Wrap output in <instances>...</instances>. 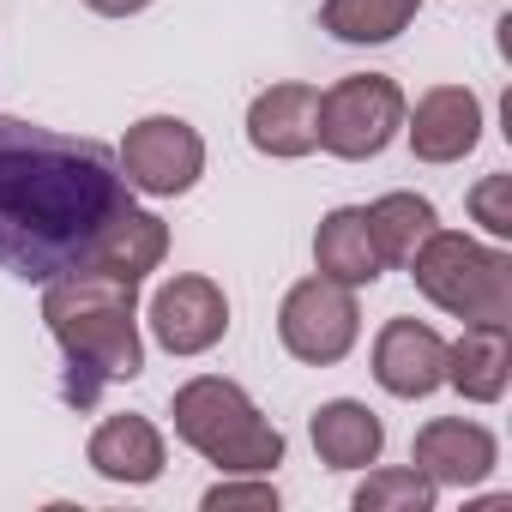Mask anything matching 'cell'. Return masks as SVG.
<instances>
[{
    "instance_id": "1",
    "label": "cell",
    "mask_w": 512,
    "mask_h": 512,
    "mask_svg": "<svg viewBox=\"0 0 512 512\" xmlns=\"http://www.w3.org/2000/svg\"><path fill=\"white\" fill-rule=\"evenodd\" d=\"M127 205L133 187L103 139L0 115V272L25 284L79 272Z\"/></svg>"
},
{
    "instance_id": "2",
    "label": "cell",
    "mask_w": 512,
    "mask_h": 512,
    "mask_svg": "<svg viewBox=\"0 0 512 512\" xmlns=\"http://www.w3.org/2000/svg\"><path fill=\"white\" fill-rule=\"evenodd\" d=\"M43 326L67 362L61 398L73 410H91L103 386L145 374V338H139V284L103 278V272H61L43 284Z\"/></svg>"
},
{
    "instance_id": "3",
    "label": "cell",
    "mask_w": 512,
    "mask_h": 512,
    "mask_svg": "<svg viewBox=\"0 0 512 512\" xmlns=\"http://www.w3.org/2000/svg\"><path fill=\"white\" fill-rule=\"evenodd\" d=\"M181 446H193L223 476H266L284 464V428L223 374H193L169 398Z\"/></svg>"
},
{
    "instance_id": "4",
    "label": "cell",
    "mask_w": 512,
    "mask_h": 512,
    "mask_svg": "<svg viewBox=\"0 0 512 512\" xmlns=\"http://www.w3.org/2000/svg\"><path fill=\"white\" fill-rule=\"evenodd\" d=\"M416 290L464 326H512V253L464 229H434L404 266Z\"/></svg>"
},
{
    "instance_id": "5",
    "label": "cell",
    "mask_w": 512,
    "mask_h": 512,
    "mask_svg": "<svg viewBox=\"0 0 512 512\" xmlns=\"http://www.w3.org/2000/svg\"><path fill=\"white\" fill-rule=\"evenodd\" d=\"M404 109L410 103H404L398 79H386V73H350V79H338V85L320 91V121H314L320 151H332L344 163H368V157H380L404 133Z\"/></svg>"
},
{
    "instance_id": "6",
    "label": "cell",
    "mask_w": 512,
    "mask_h": 512,
    "mask_svg": "<svg viewBox=\"0 0 512 512\" xmlns=\"http://www.w3.org/2000/svg\"><path fill=\"white\" fill-rule=\"evenodd\" d=\"M278 338L296 362L308 368H332L356 350L362 338V302L350 284H332V278H302L284 290V308H278Z\"/></svg>"
},
{
    "instance_id": "7",
    "label": "cell",
    "mask_w": 512,
    "mask_h": 512,
    "mask_svg": "<svg viewBox=\"0 0 512 512\" xmlns=\"http://www.w3.org/2000/svg\"><path fill=\"white\" fill-rule=\"evenodd\" d=\"M115 163H121V175H127L133 193L175 199V193L199 187V175H205V139L181 115H145V121L127 127Z\"/></svg>"
},
{
    "instance_id": "8",
    "label": "cell",
    "mask_w": 512,
    "mask_h": 512,
    "mask_svg": "<svg viewBox=\"0 0 512 512\" xmlns=\"http://www.w3.org/2000/svg\"><path fill=\"white\" fill-rule=\"evenodd\" d=\"M145 326L169 356H205L229 332V296L205 272H175L169 284H157V296L145 308Z\"/></svg>"
},
{
    "instance_id": "9",
    "label": "cell",
    "mask_w": 512,
    "mask_h": 512,
    "mask_svg": "<svg viewBox=\"0 0 512 512\" xmlns=\"http://www.w3.org/2000/svg\"><path fill=\"white\" fill-rule=\"evenodd\" d=\"M404 133L416 163H464L482 145V97L470 85H434L416 97V109H404Z\"/></svg>"
},
{
    "instance_id": "10",
    "label": "cell",
    "mask_w": 512,
    "mask_h": 512,
    "mask_svg": "<svg viewBox=\"0 0 512 512\" xmlns=\"http://www.w3.org/2000/svg\"><path fill=\"white\" fill-rule=\"evenodd\" d=\"M410 464H416L434 488H476V482L494 476L500 440H494L482 422H470V416H434V422L416 428Z\"/></svg>"
},
{
    "instance_id": "11",
    "label": "cell",
    "mask_w": 512,
    "mask_h": 512,
    "mask_svg": "<svg viewBox=\"0 0 512 512\" xmlns=\"http://www.w3.org/2000/svg\"><path fill=\"white\" fill-rule=\"evenodd\" d=\"M314 121H320V85H302V79L266 85L247 103V145L272 163H296V157L320 151Z\"/></svg>"
},
{
    "instance_id": "12",
    "label": "cell",
    "mask_w": 512,
    "mask_h": 512,
    "mask_svg": "<svg viewBox=\"0 0 512 512\" xmlns=\"http://www.w3.org/2000/svg\"><path fill=\"white\" fill-rule=\"evenodd\" d=\"M374 380L392 398H428L446 386V338L428 320H386L374 338Z\"/></svg>"
},
{
    "instance_id": "13",
    "label": "cell",
    "mask_w": 512,
    "mask_h": 512,
    "mask_svg": "<svg viewBox=\"0 0 512 512\" xmlns=\"http://www.w3.org/2000/svg\"><path fill=\"white\" fill-rule=\"evenodd\" d=\"M85 458H91V470H97L103 482H121V488H145V482H157L163 464H169L157 422H151V416H133V410H127V416H103V422L91 428V440H85Z\"/></svg>"
},
{
    "instance_id": "14",
    "label": "cell",
    "mask_w": 512,
    "mask_h": 512,
    "mask_svg": "<svg viewBox=\"0 0 512 512\" xmlns=\"http://www.w3.org/2000/svg\"><path fill=\"white\" fill-rule=\"evenodd\" d=\"M163 253H169V223H163L157 211L127 205V211L97 235V247L85 253V266H79V272H103V278L145 284V278L163 266Z\"/></svg>"
},
{
    "instance_id": "15",
    "label": "cell",
    "mask_w": 512,
    "mask_h": 512,
    "mask_svg": "<svg viewBox=\"0 0 512 512\" xmlns=\"http://www.w3.org/2000/svg\"><path fill=\"white\" fill-rule=\"evenodd\" d=\"M308 440L326 470H368L386 452V422L362 398H332L308 416Z\"/></svg>"
},
{
    "instance_id": "16",
    "label": "cell",
    "mask_w": 512,
    "mask_h": 512,
    "mask_svg": "<svg viewBox=\"0 0 512 512\" xmlns=\"http://www.w3.org/2000/svg\"><path fill=\"white\" fill-rule=\"evenodd\" d=\"M446 386L470 404H500L512 386V332L506 326H464V338L446 344Z\"/></svg>"
},
{
    "instance_id": "17",
    "label": "cell",
    "mask_w": 512,
    "mask_h": 512,
    "mask_svg": "<svg viewBox=\"0 0 512 512\" xmlns=\"http://www.w3.org/2000/svg\"><path fill=\"white\" fill-rule=\"evenodd\" d=\"M314 272L332 278V284H350V290H368L386 272L380 253H374L362 205H338V211L320 217V229H314Z\"/></svg>"
},
{
    "instance_id": "18",
    "label": "cell",
    "mask_w": 512,
    "mask_h": 512,
    "mask_svg": "<svg viewBox=\"0 0 512 512\" xmlns=\"http://www.w3.org/2000/svg\"><path fill=\"white\" fill-rule=\"evenodd\" d=\"M362 217H368V235H374V253H380V266H410L416 260V247L440 229V211H434V199H422V193H380L374 205H362Z\"/></svg>"
},
{
    "instance_id": "19",
    "label": "cell",
    "mask_w": 512,
    "mask_h": 512,
    "mask_svg": "<svg viewBox=\"0 0 512 512\" xmlns=\"http://www.w3.org/2000/svg\"><path fill=\"white\" fill-rule=\"evenodd\" d=\"M422 0H326L320 7V31L350 43V49H368V43H392L416 25Z\"/></svg>"
},
{
    "instance_id": "20",
    "label": "cell",
    "mask_w": 512,
    "mask_h": 512,
    "mask_svg": "<svg viewBox=\"0 0 512 512\" xmlns=\"http://www.w3.org/2000/svg\"><path fill=\"white\" fill-rule=\"evenodd\" d=\"M440 488L416 470V464H392V470H368V482L356 488V512H434Z\"/></svg>"
},
{
    "instance_id": "21",
    "label": "cell",
    "mask_w": 512,
    "mask_h": 512,
    "mask_svg": "<svg viewBox=\"0 0 512 512\" xmlns=\"http://www.w3.org/2000/svg\"><path fill=\"white\" fill-rule=\"evenodd\" d=\"M205 512H278V488L266 476H223L199 500Z\"/></svg>"
},
{
    "instance_id": "22",
    "label": "cell",
    "mask_w": 512,
    "mask_h": 512,
    "mask_svg": "<svg viewBox=\"0 0 512 512\" xmlns=\"http://www.w3.org/2000/svg\"><path fill=\"white\" fill-rule=\"evenodd\" d=\"M470 217L494 235V241H512V175H482L470 193H464Z\"/></svg>"
},
{
    "instance_id": "23",
    "label": "cell",
    "mask_w": 512,
    "mask_h": 512,
    "mask_svg": "<svg viewBox=\"0 0 512 512\" xmlns=\"http://www.w3.org/2000/svg\"><path fill=\"white\" fill-rule=\"evenodd\" d=\"M91 13H103V19H133V13H145L151 0H85Z\"/></svg>"
}]
</instances>
